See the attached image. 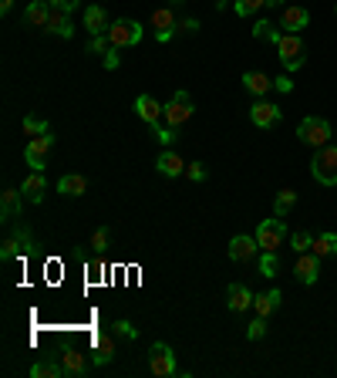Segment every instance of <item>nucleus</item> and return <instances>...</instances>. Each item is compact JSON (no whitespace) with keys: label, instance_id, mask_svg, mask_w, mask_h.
<instances>
[{"label":"nucleus","instance_id":"obj_10","mask_svg":"<svg viewBox=\"0 0 337 378\" xmlns=\"http://www.w3.org/2000/svg\"><path fill=\"white\" fill-rule=\"evenodd\" d=\"M294 277L300 281V284H317V277H321V257L314 250H307V253H300L297 257V263H294Z\"/></svg>","mask_w":337,"mask_h":378},{"label":"nucleus","instance_id":"obj_17","mask_svg":"<svg viewBox=\"0 0 337 378\" xmlns=\"http://www.w3.org/2000/svg\"><path fill=\"white\" fill-rule=\"evenodd\" d=\"M226 294H229L226 307H229L233 314H243L247 307H253V297H256L250 287H247V284H240V281H236V284H229V291H226Z\"/></svg>","mask_w":337,"mask_h":378},{"label":"nucleus","instance_id":"obj_51","mask_svg":"<svg viewBox=\"0 0 337 378\" xmlns=\"http://www.w3.org/2000/svg\"><path fill=\"white\" fill-rule=\"evenodd\" d=\"M334 14H337V7H334Z\"/></svg>","mask_w":337,"mask_h":378},{"label":"nucleus","instance_id":"obj_37","mask_svg":"<svg viewBox=\"0 0 337 378\" xmlns=\"http://www.w3.org/2000/svg\"><path fill=\"white\" fill-rule=\"evenodd\" d=\"M88 51H91V54H108V51H112V41H108V34H95V38L88 41Z\"/></svg>","mask_w":337,"mask_h":378},{"label":"nucleus","instance_id":"obj_13","mask_svg":"<svg viewBox=\"0 0 337 378\" xmlns=\"http://www.w3.org/2000/svg\"><path fill=\"white\" fill-rule=\"evenodd\" d=\"M250 122L256 128H273L280 122V105H273V102H253L250 105Z\"/></svg>","mask_w":337,"mask_h":378},{"label":"nucleus","instance_id":"obj_26","mask_svg":"<svg viewBox=\"0 0 337 378\" xmlns=\"http://www.w3.org/2000/svg\"><path fill=\"white\" fill-rule=\"evenodd\" d=\"M243 88H247L250 95H256V98H263V95L273 88V78H266L263 71H247V75H243Z\"/></svg>","mask_w":337,"mask_h":378},{"label":"nucleus","instance_id":"obj_3","mask_svg":"<svg viewBox=\"0 0 337 378\" xmlns=\"http://www.w3.org/2000/svg\"><path fill=\"white\" fill-rule=\"evenodd\" d=\"M310 176H314L321 186H337V142L324 145V149H314Z\"/></svg>","mask_w":337,"mask_h":378},{"label":"nucleus","instance_id":"obj_21","mask_svg":"<svg viewBox=\"0 0 337 378\" xmlns=\"http://www.w3.org/2000/svg\"><path fill=\"white\" fill-rule=\"evenodd\" d=\"M47 34H54V38H75V24H71V14H64V10H51V21H47Z\"/></svg>","mask_w":337,"mask_h":378},{"label":"nucleus","instance_id":"obj_9","mask_svg":"<svg viewBox=\"0 0 337 378\" xmlns=\"http://www.w3.org/2000/svg\"><path fill=\"white\" fill-rule=\"evenodd\" d=\"M51 145H54V135H41V139H31V142H27V149H24V163L34 169V172H44Z\"/></svg>","mask_w":337,"mask_h":378},{"label":"nucleus","instance_id":"obj_35","mask_svg":"<svg viewBox=\"0 0 337 378\" xmlns=\"http://www.w3.org/2000/svg\"><path fill=\"white\" fill-rule=\"evenodd\" d=\"M236 17H253L260 7H266V0H236Z\"/></svg>","mask_w":337,"mask_h":378},{"label":"nucleus","instance_id":"obj_24","mask_svg":"<svg viewBox=\"0 0 337 378\" xmlns=\"http://www.w3.org/2000/svg\"><path fill=\"white\" fill-rule=\"evenodd\" d=\"M280 300H284V291H280V287H273V291H266V294L253 297V307H256V314H260V318H270V314L280 307Z\"/></svg>","mask_w":337,"mask_h":378},{"label":"nucleus","instance_id":"obj_12","mask_svg":"<svg viewBox=\"0 0 337 378\" xmlns=\"http://www.w3.org/2000/svg\"><path fill=\"white\" fill-rule=\"evenodd\" d=\"M24 193L21 189H14V186H7L3 193H0V220L3 223H14L17 216H24Z\"/></svg>","mask_w":337,"mask_h":378},{"label":"nucleus","instance_id":"obj_40","mask_svg":"<svg viewBox=\"0 0 337 378\" xmlns=\"http://www.w3.org/2000/svg\"><path fill=\"white\" fill-rule=\"evenodd\" d=\"M152 135H155L162 145H172V142H175V128L162 126V122H159V126H152Z\"/></svg>","mask_w":337,"mask_h":378},{"label":"nucleus","instance_id":"obj_15","mask_svg":"<svg viewBox=\"0 0 337 378\" xmlns=\"http://www.w3.org/2000/svg\"><path fill=\"white\" fill-rule=\"evenodd\" d=\"M307 24H310V10H307V7H284L280 27H284L287 34H300Z\"/></svg>","mask_w":337,"mask_h":378},{"label":"nucleus","instance_id":"obj_43","mask_svg":"<svg viewBox=\"0 0 337 378\" xmlns=\"http://www.w3.org/2000/svg\"><path fill=\"white\" fill-rule=\"evenodd\" d=\"M182 31H186V34H196V31H199V21H196V17H186V21H179V34H182Z\"/></svg>","mask_w":337,"mask_h":378},{"label":"nucleus","instance_id":"obj_1","mask_svg":"<svg viewBox=\"0 0 337 378\" xmlns=\"http://www.w3.org/2000/svg\"><path fill=\"white\" fill-rule=\"evenodd\" d=\"M297 135H300L303 145L324 149V145H331V139H334V126H331L327 119H321V115H307V119L297 126Z\"/></svg>","mask_w":337,"mask_h":378},{"label":"nucleus","instance_id":"obj_6","mask_svg":"<svg viewBox=\"0 0 337 378\" xmlns=\"http://www.w3.org/2000/svg\"><path fill=\"white\" fill-rule=\"evenodd\" d=\"M149 372L155 378H168L179 372V365H175V351L168 348L166 341H155L152 348H149Z\"/></svg>","mask_w":337,"mask_h":378},{"label":"nucleus","instance_id":"obj_4","mask_svg":"<svg viewBox=\"0 0 337 378\" xmlns=\"http://www.w3.org/2000/svg\"><path fill=\"white\" fill-rule=\"evenodd\" d=\"M192 112H196V108H192L189 91H182V88H179V91L172 95V102L166 105V112H162V122H166L168 128H175V132H179V128L192 119Z\"/></svg>","mask_w":337,"mask_h":378},{"label":"nucleus","instance_id":"obj_7","mask_svg":"<svg viewBox=\"0 0 337 378\" xmlns=\"http://www.w3.org/2000/svg\"><path fill=\"white\" fill-rule=\"evenodd\" d=\"M284 240H287V223H284L280 216L263 220V223L256 226V244H260V250H280Z\"/></svg>","mask_w":337,"mask_h":378},{"label":"nucleus","instance_id":"obj_23","mask_svg":"<svg viewBox=\"0 0 337 378\" xmlns=\"http://www.w3.org/2000/svg\"><path fill=\"white\" fill-rule=\"evenodd\" d=\"M58 193L61 196H84L88 193V179H84L82 172H68V176L58 179Z\"/></svg>","mask_w":337,"mask_h":378},{"label":"nucleus","instance_id":"obj_42","mask_svg":"<svg viewBox=\"0 0 337 378\" xmlns=\"http://www.w3.org/2000/svg\"><path fill=\"white\" fill-rule=\"evenodd\" d=\"M273 88H277V91H284V95H290V91H294V82H290V75L284 71L280 78H273Z\"/></svg>","mask_w":337,"mask_h":378},{"label":"nucleus","instance_id":"obj_32","mask_svg":"<svg viewBox=\"0 0 337 378\" xmlns=\"http://www.w3.org/2000/svg\"><path fill=\"white\" fill-rule=\"evenodd\" d=\"M27 250H31V247H27L21 237H10V240H3V247H0V260H3V263H10L17 253H27Z\"/></svg>","mask_w":337,"mask_h":378},{"label":"nucleus","instance_id":"obj_5","mask_svg":"<svg viewBox=\"0 0 337 378\" xmlns=\"http://www.w3.org/2000/svg\"><path fill=\"white\" fill-rule=\"evenodd\" d=\"M152 31H155V41L159 44H168L179 34V10H175L172 3L152 10Z\"/></svg>","mask_w":337,"mask_h":378},{"label":"nucleus","instance_id":"obj_25","mask_svg":"<svg viewBox=\"0 0 337 378\" xmlns=\"http://www.w3.org/2000/svg\"><path fill=\"white\" fill-rule=\"evenodd\" d=\"M61 365H64V372H68V375H84L91 362L84 358V351H78V348H68V351L61 355Z\"/></svg>","mask_w":337,"mask_h":378},{"label":"nucleus","instance_id":"obj_30","mask_svg":"<svg viewBox=\"0 0 337 378\" xmlns=\"http://www.w3.org/2000/svg\"><path fill=\"white\" fill-rule=\"evenodd\" d=\"M294 206H297V193H294V189H280V193H277V200H273V216H280V220H284V216L294 210Z\"/></svg>","mask_w":337,"mask_h":378},{"label":"nucleus","instance_id":"obj_11","mask_svg":"<svg viewBox=\"0 0 337 378\" xmlns=\"http://www.w3.org/2000/svg\"><path fill=\"white\" fill-rule=\"evenodd\" d=\"M256 253H260L256 237L236 233V237L229 240V260H233V263H253V260H256Z\"/></svg>","mask_w":337,"mask_h":378},{"label":"nucleus","instance_id":"obj_29","mask_svg":"<svg viewBox=\"0 0 337 378\" xmlns=\"http://www.w3.org/2000/svg\"><path fill=\"white\" fill-rule=\"evenodd\" d=\"M253 38H256V41H270L277 47V41L284 38V31H277L270 21H256V24H253Z\"/></svg>","mask_w":337,"mask_h":378},{"label":"nucleus","instance_id":"obj_34","mask_svg":"<svg viewBox=\"0 0 337 378\" xmlns=\"http://www.w3.org/2000/svg\"><path fill=\"white\" fill-rule=\"evenodd\" d=\"M290 250H297V253H307V250H314V237H310L307 230H297L294 237H290Z\"/></svg>","mask_w":337,"mask_h":378},{"label":"nucleus","instance_id":"obj_47","mask_svg":"<svg viewBox=\"0 0 337 378\" xmlns=\"http://www.w3.org/2000/svg\"><path fill=\"white\" fill-rule=\"evenodd\" d=\"M168 3H172L175 10H182V7H186V0H168Z\"/></svg>","mask_w":337,"mask_h":378},{"label":"nucleus","instance_id":"obj_48","mask_svg":"<svg viewBox=\"0 0 337 378\" xmlns=\"http://www.w3.org/2000/svg\"><path fill=\"white\" fill-rule=\"evenodd\" d=\"M266 7H284V0H266Z\"/></svg>","mask_w":337,"mask_h":378},{"label":"nucleus","instance_id":"obj_38","mask_svg":"<svg viewBox=\"0 0 337 378\" xmlns=\"http://www.w3.org/2000/svg\"><path fill=\"white\" fill-rule=\"evenodd\" d=\"M105 247H108V226H98V230L91 233V250L105 253Z\"/></svg>","mask_w":337,"mask_h":378},{"label":"nucleus","instance_id":"obj_14","mask_svg":"<svg viewBox=\"0 0 337 378\" xmlns=\"http://www.w3.org/2000/svg\"><path fill=\"white\" fill-rule=\"evenodd\" d=\"M162 112H166V105H159L152 95H138V98H135V115H138L149 128L162 122Z\"/></svg>","mask_w":337,"mask_h":378},{"label":"nucleus","instance_id":"obj_31","mask_svg":"<svg viewBox=\"0 0 337 378\" xmlns=\"http://www.w3.org/2000/svg\"><path fill=\"white\" fill-rule=\"evenodd\" d=\"M21 128H24V135H34V139H41V135H54V132H51V126H47V122H41L38 115H24Z\"/></svg>","mask_w":337,"mask_h":378},{"label":"nucleus","instance_id":"obj_22","mask_svg":"<svg viewBox=\"0 0 337 378\" xmlns=\"http://www.w3.org/2000/svg\"><path fill=\"white\" fill-rule=\"evenodd\" d=\"M44 189H47V179H44V172H31V176L21 182V193H24V200H27V203H41V200H44Z\"/></svg>","mask_w":337,"mask_h":378},{"label":"nucleus","instance_id":"obj_36","mask_svg":"<svg viewBox=\"0 0 337 378\" xmlns=\"http://www.w3.org/2000/svg\"><path fill=\"white\" fill-rule=\"evenodd\" d=\"M206 176H210V172H206V163H189V166H186V179H189V182H206Z\"/></svg>","mask_w":337,"mask_h":378},{"label":"nucleus","instance_id":"obj_45","mask_svg":"<svg viewBox=\"0 0 337 378\" xmlns=\"http://www.w3.org/2000/svg\"><path fill=\"white\" fill-rule=\"evenodd\" d=\"M78 7H82V0H64V3H61L58 10H64V14H75Z\"/></svg>","mask_w":337,"mask_h":378},{"label":"nucleus","instance_id":"obj_18","mask_svg":"<svg viewBox=\"0 0 337 378\" xmlns=\"http://www.w3.org/2000/svg\"><path fill=\"white\" fill-rule=\"evenodd\" d=\"M112 358H115V341L108 335H95L91 341V365H112Z\"/></svg>","mask_w":337,"mask_h":378},{"label":"nucleus","instance_id":"obj_50","mask_svg":"<svg viewBox=\"0 0 337 378\" xmlns=\"http://www.w3.org/2000/svg\"><path fill=\"white\" fill-rule=\"evenodd\" d=\"M334 139H337V132H334Z\"/></svg>","mask_w":337,"mask_h":378},{"label":"nucleus","instance_id":"obj_16","mask_svg":"<svg viewBox=\"0 0 337 378\" xmlns=\"http://www.w3.org/2000/svg\"><path fill=\"white\" fill-rule=\"evenodd\" d=\"M108 14H105V7H98V3H88L84 7V31L95 38V34H108Z\"/></svg>","mask_w":337,"mask_h":378},{"label":"nucleus","instance_id":"obj_2","mask_svg":"<svg viewBox=\"0 0 337 378\" xmlns=\"http://www.w3.org/2000/svg\"><path fill=\"white\" fill-rule=\"evenodd\" d=\"M277 54H280V64H284L287 75H294V71H300L307 64V44H303L300 34H287L284 31V38L277 41Z\"/></svg>","mask_w":337,"mask_h":378},{"label":"nucleus","instance_id":"obj_8","mask_svg":"<svg viewBox=\"0 0 337 378\" xmlns=\"http://www.w3.org/2000/svg\"><path fill=\"white\" fill-rule=\"evenodd\" d=\"M108 41H112V47H132V44L142 41V24L138 21H128V17H122V21H115L112 27H108Z\"/></svg>","mask_w":337,"mask_h":378},{"label":"nucleus","instance_id":"obj_33","mask_svg":"<svg viewBox=\"0 0 337 378\" xmlns=\"http://www.w3.org/2000/svg\"><path fill=\"white\" fill-rule=\"evenodd\" d=\"M314 253H317V257H334L337 253V233H321V237L314 240Z\"/></svg>","mask_w":337,"mask_h":378},{"label":"nucleus","instance_id":"obj_19","mask_svg":"<svg viewBox=\"0 0 337 378\" xmlns=\"http://www.w3.org/2000/svg\"><path fill=\"white\" fill-rule=\"evenodd\" d=\"M186 166H189V163H182V156H175L172 149H166V152L155 159V172H162L166 179H179V176L186 172Z\"/></svg>","mask_w":337,"mask_h":378},{"label":"nucleus","instance_id":"obj_44","mask_svg":"<svg viewBox=\"0 0 337 378\" xmlns=\"http://www.w3.org/2000/svg\"><path fill=\"white\" fill-rule=\"evenodd\" d=\"M105 68H108V71H115V68H118V47H112V51L105 54Z\"/></svg>","mask_w":337,"mask_h":378},{"label":"nucleus","instance_id":"obj_28","mask_svg":"<svg viewBox=\"0 0 337 378\" xmlns=\"http://www.w3.org/2000/svg\"><path fill=\"white\" fill-rule=\"evenodd\" d=\"M277 270H280V257H277V250H263L260 253V260H256V274L260 277H277Z\"/></svg>","mask_w":337,"mask_h":378},{"label":"nucleus","instance_id":"obj_46","mask_svg":"<svg viewBox=\"0 0 337 378\" xmlns=\"http://www.w3.org/2000/svg\"><path fill=\"white\" fill-rule=\"evenodd\" d=\"M10 7H14V0H0V14H7Z\"/></svg>","mask_w":337,"mask_h":378},{"label":"nucleus","instance_id":"obj_20","mask_svg":"<svg viewBox=\"0 0 337 378\" xmlns=\"http://www.w3.org/2000/svg\"><path fill=\"white\" fill-rule=\"evenodd\" d=\"M51 3L47 0H34V3H27V10H24V24L27 27H47V21H51Z\"/></svg>","mask_w":337,"mask_h":378},{"label":"nucleus","instance_id":"obj_27","mask_svg":"<svg viewBox=\"0 0 337 378\" xmlns=\"http://www.w3.org/2000/svg\"><path fill=\"white\" fill-rule=\"evenodd\" d=\"M61 375H68V372H64V365L54 362V358H44V362H34V365H31V378H61Z\"/></svg>","mask_w":337,"mask_h":378},{"label":"nucleus","instance_id":"obj_39","mask_svg":"<svg viewBox=\"0 0 337 378\" xmlns=\"http://www.w3.org/2000/svg\"><path fill=\"white\" fill-rule=\"evenodd\" d=\"M112 331H115L118 338H128V341H135V338H138V328H135L132 321H115V324H112Z\"/></svg>","mask_w":337,"mask_h":378},{"label":"nucleus","instance_id":"obj_49","mask_svg":"<svg viewBox=\"0 0 337 378\" xmlns=\"http://www.w3.org/2000/svg\"><path fill=\"white\" fill-rule=\"evenodd\" d=\"M47 3H51V7H61V3H64V0H47Z\"/></svg>","mask_w":337,"mask_h":378},{"label":"nucleus","instance_id":"obj_41","mask_svg":"<svg viewBox=\"0 0 337 378\" xmlns=\"http://www.w3.org/2000/svg\"><path fill=\"white\" fill-rule=\"evenodd\" d=\"M263 335H266V318L256 314V321H250V328H247V338H250V341H260Z\"/></svg>","mask_w":337,"mask_h":378}]
</instances>
